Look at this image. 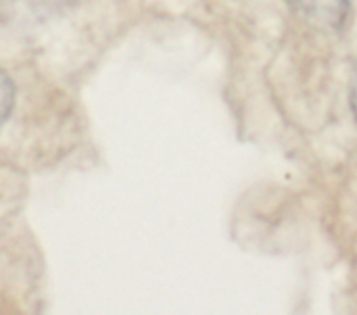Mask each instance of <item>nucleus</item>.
<instances>
[{"instance_id":"nucleus-1","label":"nucleus","mask_w":357,"mask_h":315,"mask_svg":"<svg viewBox=\"0 0 357 315\" xmlns=\"http://www.w3.org/2000/svg\"><path fill=\"white\" fill-rule=\"evenodd\" d=\"M295 15L318 29H341L349 13V0H289Z\"/></svg>"},{"instance_id":"nucleus-2","label":"nucleus","mask_w":357,"mask_h":315,"mask_svg":"<svg viewBox=\"0 0 357 315\" xmlns=\"http://www.w3.org/2000/svg\"><path fill=\"white\" fill-rule=\"evenodd\" d=\"M15 105V84L4 69H0V128L8 119Z\"/></svg>"},{"instance_id":"nucleus-3","label":"nucleus","mask_w":357,"mask_h":315,"mask_svg":"<svg viewBox=\"0 0 357 315\" xmlns=\"http://www.w3.org/2000/svg\"><path fill=\"white\" fill-rule=\"evenodd\" d=\"M349 102H351V111L357 119V61L354 65V73H351V88H349Z\"/></svg>"}]
</instances>
